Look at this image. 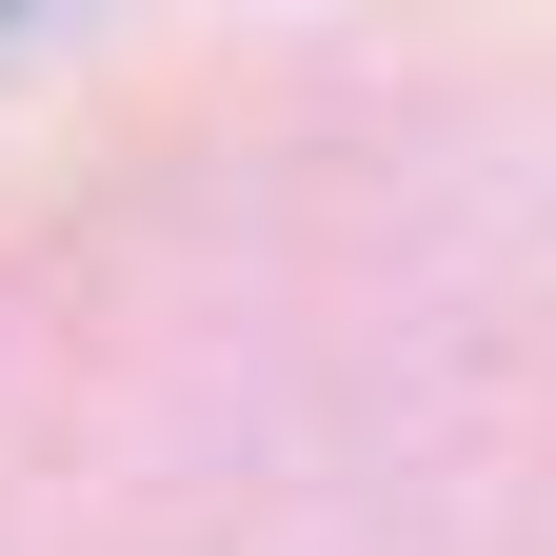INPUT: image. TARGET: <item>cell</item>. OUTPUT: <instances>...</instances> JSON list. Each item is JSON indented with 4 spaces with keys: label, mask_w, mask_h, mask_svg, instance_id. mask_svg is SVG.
I'll return each mask as SVG.
<instances>
[]
</instances>
